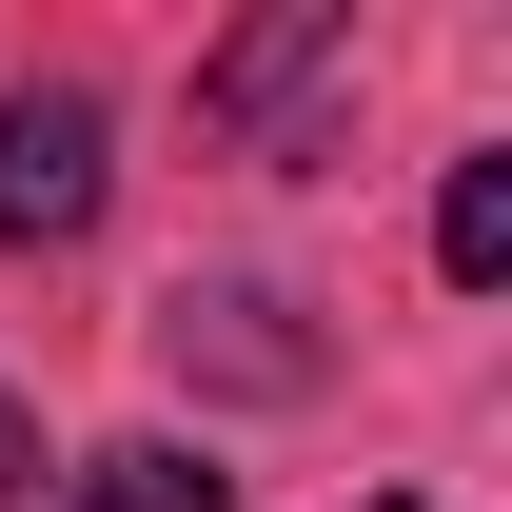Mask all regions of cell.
Here are the masks:
<instances>
[{"label":"cell","mask_w":512,"mask_h":512,"mask_svg":"<svg viewBox=\"0 0 512 512\" xmlns=\"http://www.w3.org/2000/svg\"><path fill=\"white\" fill-rule=\"evenodd\" d=\"M158 355L217 394H316V335H296V296H256V276H217V296H178L158 316Z\"/></svg>","instance_id":"obj_3"},{"label":"cell","mask_w":512,"mask_h":512,"mask_svg":"<svg viewBox=\"0 0 512 512\" xmlns=\"http://www.w3.org/2000/svg\"><path fill=\"white\" fill-rule=\"evenodd\" d=\"M355 512H414V493H355Z\"/></svg>","instance_id":"obj_7"},{"label":"cell","mask_w":512,"mask_h":512,"mask_svg":"<svg viewBox=\"0 0 512 512\" xmlns=\"http://www.w3.org/2000/svg\"><path fill=\"white\" fill-rule=\"evenodd\" d=\"M99 178H119V158H99V99H79V79L0 99V256H20V237H79Z\"/></svg>","instance_id":"obj_2"},{"label":"cell","mask_w":512,"mask_h":512,"mask_svg":"<svg viewBox=\"0 0 512 512\" xmlns=\"http://www.w3.org/2000/svg\"><path fill=\"white\" fill-rule=\"evenodd\" d=\"M20 473H40V414H20V394H0V512H20Z\"/></svg>","instance_id":"obj_6"},{"label":"cell","mask_w":512,"mask_h":512,"mask_svg":"<svg viewBox=\"0 0 512 512\" xmlns=\"http://www.w3.org/2000/svg\"><path fill=\"white\" fill-rule=\"evenodd\" d=\"M79 512H237V493H217V453L138 434V453H99V473H79Z\"/></svg>","instance_id":"obj_5"},{"label":"cell","mask_w":512,"mask_h":512,"mask_svg":"<svg viewBox=\"0 0 512 512\" xmlns=\"http://www.w3.org/2000/svg\"><path fill=\"white\" fill-rule=\"evenodd\" d=\"M355 60V20H316V0H276V20H256L237 60L197 79V119H237L256 158H316V79Z\"/></svg>","instance_id":"obj_1"},{"label":"cell","mask_w":512,"mask_h":512,"mask_svg":"<svg viewBox=\"0 0 512 512\" xmlns=\"http://www.w3.org/2000/svg\"><path fill=\"white\" fill-rule=\"evenodd\" d=\"M434 276H453V296H493V276H512V158H453V197H434Z\"/></svg>","instance_id":"obj_4"}]
</instances>
